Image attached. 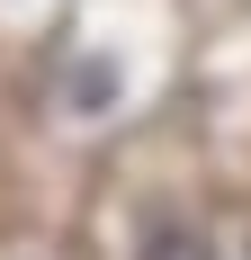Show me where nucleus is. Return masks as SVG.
I'll use <instances>...</instances> for the list:
<instances>
[{"label":"nucleus","mask_w":251,"mask_h":260,"mask_svg":"<svg viewBox=\"0 0 251 260\" xmlns=\"http://www.w3.org/2000/svg\"><path fill=\"white\" fill-rule=\"evenodd\" d=\"M144 260H206V242L171 224V234H152V242H144Z\"/></svg>","instance_id":"1"}]
</instances>
